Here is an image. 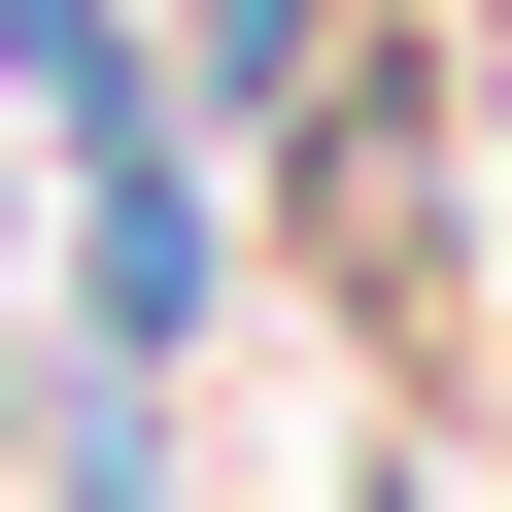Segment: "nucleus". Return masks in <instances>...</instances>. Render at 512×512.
Listing matches in <instances>:
<instances>
[{"label": "nucleus", "instance_id": "1", "mask_svg": "<svg viewBox=\"0 0 512 512\" xmlns=\"http://www.w3.org/2000/svg\"><path fill=\"white\" fill-rule=\"evenodd\" d=\"M308 35H342V0H205V103H308Z\"/></svg>", "mask_w": 512, "mask_h": 512}]
</instances>
